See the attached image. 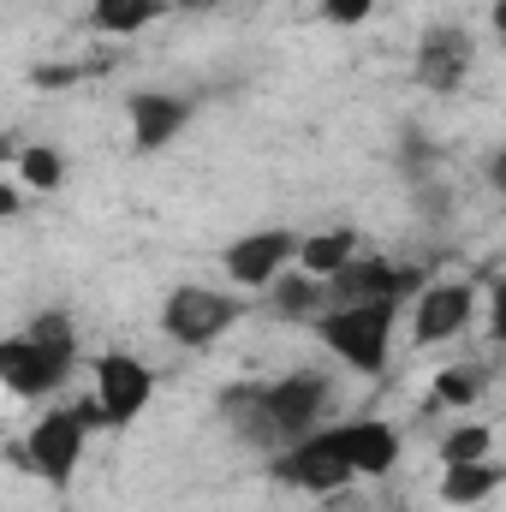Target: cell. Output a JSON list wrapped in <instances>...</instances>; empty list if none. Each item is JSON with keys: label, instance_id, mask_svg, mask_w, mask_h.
Segmentation results:
<instances>
[{"label": "cell", "instance_id": "cell-1", "mask_svg": "<svg viewBox=\"0 0 506 512\" xmlns=\"http://www.w3.org/2000/svg\"><path fill=\"white\" fill-rule=\"evenodd\" d=\"M328 411H334V376L316 370V364L286 370V376H274V382H233V387L215 393V417H221L245 447H256L262 459L280 453L286 441L322 429Z\"/></svg>", "mask_w": 506, "mask_h": 512}, {"label": "cell", "instance_id": "cell-2", "mask_svg": "<svg viewBox=\"0 0 506 512\" xmlns=\"http://www.w3.org/2000/svg\"><path fill=\"white\" fill-rule=\"evenodd\" d=\"M72 376H78V328L66 310H42L18 334H0V387L12 399H54Z\"/></svg>", "mask_w": 506, "mask_h": 512}, {"label": "cell", "instance_id": "cell-3", "mask_svg": "<svg viewBox=\"0 0 506 512\" xmlns=\"http://www.w3.org/2000/svg\"><path fill=\"white\" fill-rule=\"evenodd\" d=\"M310 334L322 340V352H328L340 370H352V376H364V382H381L387 364H393L399 304H387V298H370V304H328V310L310 322Z\"/></svg>", "mask_w": 506, "mask_h": 512}, {"label": "cell", "instance_id": "cell-4", "mask_svg": "<svg viewBox=\"0 0 506 512\" xmlns=\"http://www.w3.org/2000/svg\"><path fill=\"white\" fill-rule=\"evenodd\" d=\"M96 423H102V417H96V399L48 405V411L30 423V435L6 447V459H12L18 471H30L36 483H48V489H72V477H78V465H84V447H90V429H96Z\"/></svg>", "mask_w": 506, "mask_h": 512}, {"label": "cell", "instance_id": "cell-5", "mask_svg": "<svg viewBox=\"0 0 506 512\" xmlns=\"http://www.w3.org/2000/svg\"><path fill=\"white\" fill-rule=\"evenodd\" d=\"M239 316H245V298H233L221 286H197V280H185V286H173L161 298V334L173 346H185V352L215 346L221 334H233Z\"/></svg>", "mask_w": 506, "mask_h": 512}, {"label": "cell", "instance_id": "cell-6", "mask_svg": "<svg viewBox=\"0 0 506 512\" xmlns=\"http://www.w3.org/2000/svg\"><path fill=\"white\" fill-rule=\"evenodd\" d=\"M477 72V30L459 18H435L423 24L417 48H411V84L429 96H459Z\"/></svg>", "mask_w": 506, "mask_h": 512}, {"label": "cell", "instance_id": "cell-7", "mask_svg": "<svg viewBox=\"0 0 506 512\" xmlns=\"http://www.w3.org/2000/svg\"><path fill=\"white\" fill-rule=\"evenodd\" d=\"M90 399H96V417L108 429H131L149 399H155V370L137 358V352H96L90 358Z\"/></svg>", "mask_w": 506, "mask_h": 512}, {"label": "cell", "instance_id": "cell-8", "mask_svg": "<svg viewBox=\"0 0 506 512\" xmlns=\"http://www.w3.org/2000/svg\"><path fill=\"white\" fill-rule=\"evenodd\" d=\"M429 274L417 262H393L381 251H358L334 280H328V304H370V298H387V304H411L417 286Z\"/></svg>", "mask_w": 506, "mask_h": 512}, {"label": "cell", "instance_id": "cell-9", "mask_svg": "<svg viewBox=\"0 0 506 512\" xmlns=\"http://www.w3.org/2000/svg\"><path fill=\"white\" fill-rule=\"evenodd\" d=\"M477 322V286L471 280H423L411 298V346H447Z\"/></svg>", "mask_w": 506, "mask_h": 512}, {"label": "cell", "instance_id": "cell-10", "mask_svg": "<svg viewBox=\"0 0 506 512\" xmlns=\"http://www.w3.org/2000/svg\"><path fill=\"white\" fill-rule=\"evenodd\" d=\"M268 477L286 483V489H298V495H340L346 483H358L346 471V459L322 441V429H310V435L286 441L280 453H268Z\"/></svg>", "mask_w": 506, "mask_h": 512}, {"label": "cell", "instance_id": "cell-11", "mask_svg": "<svg viewBox=\"0 0 506 512\" xmlns=\"http://www.w3.org/2000/svg\"><path fill=\"white\" fill-rule=\"evenodd\" d=\"M197 120V102L179 90H131L126 96V131H131V155H161L173 149Z\"/></svg>", "mask_w": 506, "mask_h": 512}, {"label": "cell", "instance_id": "cell-12", "mask_svg": "<svg viewBox=\"0 0 506 512\" xmlns=\"http://www.w3.org/2000/svg\"><path fill=\"white\" fill-rule=\"evenodd\" d=\"M322 441L346 459L352 477H387L399 465V429L387 417H346V423H322Z\"/></svg>", "mask_w": 506, "mask_h": 512}, {"label": "cell", "instance_id": "cell-13", "mask_svg": "<svg viewBox=\"0 0 506 512\" xmlns=\"http://www.w3.org/2000/svg\"><path fill=\"white\" fill-rule=\"evenodd\" d=\"M292 251H298V233H292V227H256V233L233 239V245L221 251V268H227L233 286L262 292L280 268H292Z\"/></svg>", "mask_w": 506, "mask_h": 512}, {"label": "cell", "instance_id": "cell-14", "mask_svg": "<svg viewBox=\"0 0 506 512\" xmlns=\"http://www.w3.org/2000/svg\"><path fill=\"white\" fill-rule=\"evenodd\" d=\"M268 316L274 322H316L322 310H328V280H316V274H304V268H280L268 286Z\"/></svg>", "mask_w": 506, "mask_h": 512}, {"label": "cell", "instance_id": "cell-15", "mask_svg": "<svg viewBox=\"0 0 506 512\" xmlns=\"http://www.w3.org/2000/svg\"><path fill=\"white\" fill-rule=\"evenodd\" d=\"M506 471L501 459H477V465H441V489H435V501L453 512H477L489 495H501Z\"/></svg>", "mask_w": 506, "mask_h": 512}, {"label": "cell", "instance_id": "cell-16", "mask_svg": "<svg viewBox=\"0 0 506 512\" xmlns=\"http://www.w3.org/2000/svg\"><path fill=\"white\" fill-rule=\"evenodd\" d=\"M364 251L358 227H322V233H298V251H292V268L316 274V280H334L352 256Z\"/></svg>", "mask_w": 506, "mask_h": 512}, {"label": "cell", "instance_id": "cell-17", "mask_svg": "<svg viewBox=\"0 0 506 512\" xmlns=\"http://www.w3.org/2000/svg\"><path fill=\"white\" fill-rule=\"evenodd\" d=\"M12 173H18V185H24V197H54L60 185H66V149H54V143H18V155H12Z\"/></svg>", "mask_w": 506, "mask_h": 512}, {"label": "cell", "instance_id": "cell-18", "mask_svg": "<svg viewBox=\"0 0 506 512\" xmlns=\"http://www.w3.org/2000/svg\"><path fill=\"white\" fill-rule=\"evenodd\" d=\"M161 12H167V0H90V30L126 42V36H143Z\"/></svg>", "mask_w": 506, "mask_h": 512}, {"label": "cell", "instance_id": "cell-19", "mask_svg": "<svg viewBox=\"0 0 506 512\" xmlns=\"http://www.w3.org/2000/svg\"><path fill=\"white\" fill-rule=\"evenodd\" d=\"M489 393V364H447L429 382V411H465Z\"/></svg>", "mask_w": 506, "mask_h": 512}, {"label": "cell", "instance_id": "cell-20", "mask_svg": "<svg viewBox=\"0 0 506 512\" xmlns=\"http://www.w3.org/2000/svg\"><path fill=\"white\" fill-rule=\"evenodd\" d=\"M441 465H477V459H495V429L489 423H459L441 435Z\"/></svg>", "mask_w": 506, "mask_h": 512}, {"label": "cell", "instance_id": "cell-21", "mask_svg": "<svg viewBox=\"0 0 506 512\" xmlns=\"http://www.w3.org/2000/svg\"><path fill=\"white\" fill-rule=\"evenodd\" d=\"M435 161H441V155H435V143H429L423 131H405V137H399V173H405L411 185L435 179Z\"/></svg>", "mask_w": 506, "mask_h": 512}, {"label": "cell", "instance_id": "cell-22", "mask_svg": "<svg viewBox=\"0 0 506 512\" xmlns=\"http://www.w3.org/2000/svg\"><path fill=\"white\" fill-rule=\"evenodd\" d=\"M381 0H322L316 12H322V24H334V30H358L364 18H376Z\"/></svg>", "mask_w": 506, "mask_h": 512}, {"label": "cell", "instance_id": "cell-23", "mask_svg": "<svg viewBox=\"0 0 506 512\" xmlns=\"http://www.w3.org/2000/svg\"><path fill=\"white\" fill-rule=\"evenodd\" d=\"M96 72H102V66H66V60H60V66H30V84H36V90H66V84H78V78H96Z\"/></svg>", "mask_w": 506, "mask_h": 512}, {"label": "cell", "instance_id": "cell-24", "mask_svg": "<svg viewBox=\"0 0 506 512\" xmlns=\"http://www.w3.org/2000/svg\"><path fill=\"white\" fill-rule=\"evenodd\" d=\"M18 215H24V185L0 179V221H18Z\"/></svg>", "mask_w": 506, "mask_h": 512}, {"label": "cell", "instance_id": "cell-25", "mask_svg": "<svg viewBox=\"0 0 506 512\" xmlns=\"http://www.w3.org/2000/svg\"><path fill=\"white\" fill-rule=\"evenodd\" d=\"M12 155H18V137H12V131H0V167H12Z\"/></svg>", "mask_w": 506, "mask_h": 512}, {"label": "cell", "instance_id": "cell-26", "mask_svg": "<svg viewBox=\"0 0 506 512\" xmlns=\"http://www.w3.org/2000/svg\"><path fill=\"white\" fill-rule=\"evenodd\" d=\"M167 6H179V12H209V6H221V0H167Z\"/></svg>", "mask_w": 506, "mask_h": 512}]
</instances>
